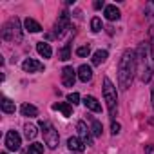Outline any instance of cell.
<instances>
[{"instance_id":"cell-7","label":"cell","mask_w":154,"mask_h":154,"mask_svg":"<svg viewBox=\"0 0 154 154\" xmlns=\"http://www.w3.org/2000/svg\"><path fill=\"white\" fill-rule=\"evenodd\" d=\"M20 145H22L20 134H18L17 131H9V132L6 134V147H8L9 150H18Z\"/></svg>"},{"instance_id":"cell-27","label":"cell","mask_w":154,"mask_h":154,"mask_svg":"<svg viewBox=\"0 0 154 154\" xmlns=\"http://www.w3.org/2000/svg\"><path fill=\"white\" fill-rule=\"evenodd\" d=\"M145 15H147V18H154V2H149L147 6H145Z\"/></svg>"},{"instance_id":"cell-13","label":"cell","mask_w":154,"mask_h":154,"mask_svg":"<svg viewBox=\"0 0 154 154\" xmlns=\"http://www.w3.org/2000/svg\"><path fill=\"white\" fill-rule=\"evenodd\" d=\"M84 105H85L89 111H93V112H100V111H102V105L98 103V100H96L94 96H85V98H84Z\"/></svg>"},{"instance_id":"cell-3","label":"cell","mask_w":154,"mask_h":154,"mask_svg":"<svg viewBox=\"0 0 154 154\" xmlns=\"http://www.w3.org/2000/svg\"><path fill=\"white\" fill-rule=\"evenodd\" d=\"M103 98L107 102L109 116L114 120L118 116V94H116V87L112 85V82L109 78H103Z\"/></svg>"},{"instance_id":"cell-21","label":"cell","mask_w":154,"mask_h":154,"mask_svg":"<svg viewBox=\"0 0 154 154\" xmlns=\"http://www.w3.org/2000/svg\"><path fill=\"white\" fill-rule=\"evenodd\" d=\"M71 47H72V45H71V42H69V44H65V45L58 51V58H60V60H69V58H71Z\"/></svg>"},{"instance_id":"cell-5","label":"cell","mask_w":154,"mask_h":154,"mask_svg":"<svg viewBox=\"0 0 154 154\" xmlns=\"http://www.w3.org/2000/svg\"><path fill=\"white\" fill-rule=\"evenodd\" d=\"M38 127L42 129V134H44V141L49 149H56L58 147V141H60V136H58V131L51 125V122H45L42 120L38 123Z\"/></svg>"},{"instance_id":"cell-14","label":"cell","mask_w":154,"mask_h":154,"mask_svg":"<svg viewBox=\"0 0 154 154\" xmlns=\"http://www.w3.org/2000/svg\"><path fill=\"white\" fill-rule=\"evenodd\" d=\"M53 109H54V111H60L65 118H69V116L72 114L71 103H65V102H56V103H53Z\"/></svg>"},{"instance_id":"cell-15","label":"cell","mask_w":154,"mask_h":154,"mask_svg":"<svg viewBox=\"0 0 154 154\" xmlns=\"http://www.w3.org/2000/svg\"><path fill=\"white\" fill-rule=\"evenodd\" d=\"M36 51H38V54L42 58H51V54H53V49H51V45L47 42H38L36 44Z\"/></svg>"},{"instance_id":"cell-31","label":"cell","mask_w":154,"mask_h":154,"mask_svg":"<svg viewBox=\"0 0 154 154\" xmlns=\"http://www.w3.org/2000/svg\"><path fill=\"white\" fill-rule=\"evenodd\" d=\"M152 107H154V85H152Z\"/></svg>"},{"instance_id":"cell-8","label":"cell","mask_w":154,"mask_h":154,"mask_svg":"<svg viewBox=\"0 0 154 154\" xmlns=\"http://www.w3.org/2000/svg\"><path fill=\"white\" fill-rule=\"evenodd\" d=\"M76 76H78V72H76L72 67H63L62 69V84L65 87H72L74 82H76Z\"/></svg>"},{"instance_id":"cell-2","label":"cell","mask_w":154,"mask_h":154,"mask_svg":"<svg viewBox=\"0 0 154 154\" xmlns=\"http://www.w3.org/2000/svg\"><path fill=\"white\" fill-rule=\"evenodd\" d=\"M134 72H136V53L127 49L123 51L120 63H118V84L123 91L131 87L134 80Z\"/></svg>"},{"instance_id":"cell-22","label":"cell","mask_w":154,"mask_h":154,"mask_svg":"<svg viewBox=\"0 0 154 154\" xmlns=\"http://www.w3.org/2000/svg\"><path fill=\"white\" fill-rule=\"evenodd\" d=\"M24 131H26V138H27V140H35L36 134H38V131H36V127H35L33 123H27V125L24 127Z\"/></svg>"},{"instance_id":"cell-24","label":"cell","mask_w":154,"mask_h":154,"mask_svg":"<svg viewBox=\"0 0 154 154\" xmlns=\"http://www.w3.org/2000/svg\"><path fill=\"white\" fill-rule=\"evenodd\" d=\"M103 27H102V20L98 18V17H94L93 20H91V31L93 33H100Z\"/></svg>"},{"instance_id":"cell-25","label":"cell","mask_w":154,"mask_h":154,"mask_svg":"<svg viewBox=\"0 0 154 154\" xmlns=\"http://www.w3.org/2000/svg\"><path fill=\"white\" fill-rule=\"evenodd\" d=\"M27 150H29V154H44V145L42 143H31Z\"/></svg>"},{"instance_id":"cell-4","label":"cell","mask_w":154,"mask_h":154,"mask_svg":"<svg viewBox=\"0 0 154 154\" xmlns=\"http://www.w3.org/2000/svg\"><path fill=\"white\" fill-rule=\"evenodd\" d=\"M2 38L6 42H22V27H20V20L15 17V18H9L4 27H2Z\"/></svg>"},{"instance_id":"cell-19","label":"cell","mask_w":154,"mask_h":154,"mask_svg":"<svg viewBox=\"0 0 154 154\" xmlns=\"http://www.w3.org/2000/svg\"><path fill=\"white\" fill-rule=\"evenodd\" d=\"M0 107H2V111H4L6 114H13V112H15V102H11L9 98H2Z\"/></svg>"},{"instance_id":"cell-17","label":"cell","mask_w":154,"mask_h":154,"mask_svg":"<svg viewBox=\"0 0 154 154\" xmlns=\"http://www.w3.org/2000/svg\"><path fill=\"white\" fill-rule=\"evenodd\" d=\"M24 26H26V29H27L29 33H40V31H42V26H40L36 20H33V18H26V20H24Z\"/></svg>"},{"instance_id":"cell-20","label":"cell","mask_w":154,"mask_h":154,"mask_svg":"<svg viewBox=\"0 0 154 154\" xmlns=\"http://www.w3.org/2000/svg\"><path fill=\"white\" fill-rule=\"evenodd\" d=\"M107 56H109L107 51H102V49H100V51H96V53L93 54V63H94V65H100V63H103V62L107 60Z\"/></svg>"},{"instance_id":"cell-1","label":"cell","mask_w":154,"mask_h":154,"mask_svg":"<svg viewBox=\"0 0 154 154\" xmlns=\"http://www.w3.org/2000/svg\"><path fill=\"white\" fill-rule=\"evenodd\" d=\"M136 65L140 72V80L143 84H149L150 78L154 76V47L149 42L140 44L136 51Z\"/></svg>"},{"instance_id":"cell-32","label":"cell","mask_w":154,"mask_h":154,"mask_svg":"<svg viewBox=\"0 0 154 154\" xmlns=\"http://www.w3.org/2000/svg\"><path fill=\"white\" fill-rule=\"evenodd\" d=\"M22 154H29V150H22Z\"/></svg>"},{"instance_id":"cell-30","label":"cell","mask_w":154,"mask_h":154,"mask_svg":"<svg viewBox=\"0 0 154 154\" xmlns=\"http://www.w3.org/2000/svg\"><path fill=\"white\" fill-rule=\"evenodd\" d=\"M93 8H94V9H102V8H105V4H103V0H96V2L93 4Z\"/></svg>"},{"instance_id":"cell-11","label":"cell","mask_w":154,"mask_h":154,"mask_svg":"<svg viewBox=\"0 0 154 154\" xmlns=\"http://www.w3.org/2000/svg\"><path fill=\"white\" fill-rule=\"evenodd\" d=\"M78 78H80L82 82H85V84H87V82L93 78V69H91L89 65H85V63H84V65H80V67H78Z\"/></svg>"},{"instance_id":"cell-23","label":"cell","mask_w":154,"mask_h":154,"mask_svg":"<svg viewBox=\"0 0 154 154\" xmlns=\"http://www.w3.org/2000/svg\"><path fill=\"white\" fill-rule=\"evenodd\" d=\"M91 125H93V136H102L103 132V127L98 120H91Z\"/></svg>"},{"instance_id":"cell-9","label":"cell","mask_w":154,"mask_h":154,"mask_svg":"<svg viewBox=\"0 0 154 154\" xmlns=\"http://www.w3.org/2000/svg\"><path fill=\"white\" fill-rule=\"evenodd\" d=\"M22 69H24L26 72H40V71H44V63H42V62H38V60L27 58V60H24Z\"/></svg>"},{"instance_id":"cell-12","label":"cell","mask_w":154,"mask_h":154,"mask_svg":"<svg viewBox=\"0 0 154 154\" xmlns=\"http://www.w3.org/2000/svg\"><path fill=\"white\" fill-rule=\"evenodd\" d=\"M67 147H69L71 150H74V152H84L85 143H84L80 138H69V140H67Z\"/></svg>"},{"instance_id":"cell-26","label":"cell","mask_w":154,"mask_h":154,"mask_svg":"<svg viewBox=\"0 0 154 154\" xmlns=\"http://www.w3.org/2000/svg\"><path fill=\"white\" fill-rule=\"evenodd\" d=\"M76 54H78V56H89L91 54V47L89 45H82V47H78V49H76Z\"/></svg>"},{"instance_id":"cell-10","label":"cell","mask_w":154,"mask_h":154,"mask_svg":"<svg viewBox=\"0 0 154 154\" xmlns=\"http://www.w3.org/2000/svg\"><path fill=\"white\" fill-rule=\"evenodd\" d=\"M76 129H78V134H80V140L85 143V145H93V138H91V132L87 129V125L84 122H78L76 123Z\"/></svg>"},{"instance_id":"cell-29","label":"cell","mask_w":154,"mask_h":154,"mask_svg":"<svg viewBox=\"0 0 154 154\" xmlns=\"http://www.w3.org/2000/svg\"><path fill=\"white\" fill-rule=\"evenodd\" d=\"M111 132H112L114 136L120 132V123H118V122H112V125H111Z\"/></svg>"},{"instance_id":"cell-16","label":"cell","mask_w":154,"mask_h":154,"mask_svg":"<svg viewBox=\"0 0 154 154\" xmlns=\"http://www.w3.org/2000/svg\"><path fill=\"white\" fill-rule=\"evenodd\" d=\"M103 13H105V18L111 20V22H114V20L120 18V9H118L116 6H111V4L105 6V11H103Z\"/></svg>"},{"instance_id":"cell-18","label":"cell","mask_w":154,"mask_h":154,"mask_svg":"<svg viewBox=\"0 0 154 154\" xmlns=\"http://www.w3.org/2000/svg\"><path fill=\"white\" fill-rule=\"evenodd\" d=\"M20 111H22V114L27 116V118H35V116H38V109H36L35 105H31V103H24V105L20 107Z\"/></svg>"},{"instance_id":"cell-33","label":"cell","mask_w":154,"mask_h":154,"mask_svg":"<svg viewBox=\"0 0 154 154\" xmlns=\"http://www.w3.org/2000/svg\"><path fill=\"white\" fill-rule=\"evenodd\" d=\"M2 154H8V152H2Z\"/></svg>"},{"instance_id":"cell-6","label":"cell","mask_w":154,"mask_h":154,"mask_svg":"<svg viewBox=\"0 0 154 154\" xmlns=\"http://www.w3.org/2000/svg\"><path fill=\"white\" fill-rule=\"evenodd\" d=\"M69 27V13L67 11H63L62 15H60V18H58V22L54 24V36L56 38H60L63 33H65V29Z\"/></svg>"},{"instance_id":"cell-28","label":"cell","mask_w":154,"mask_h":154,"mask_svg":"<svg viewBox=\"0 0 154 154\" xmlns=\"http://www.w3.org/2000/svg\"><path fill=\"white\" fill-rule=\"evenodd\" d=\"M67 100H69L72 105H76V103H80V94H78V93H71V94L67 96Z\"/></svg>"}]
</instances>
